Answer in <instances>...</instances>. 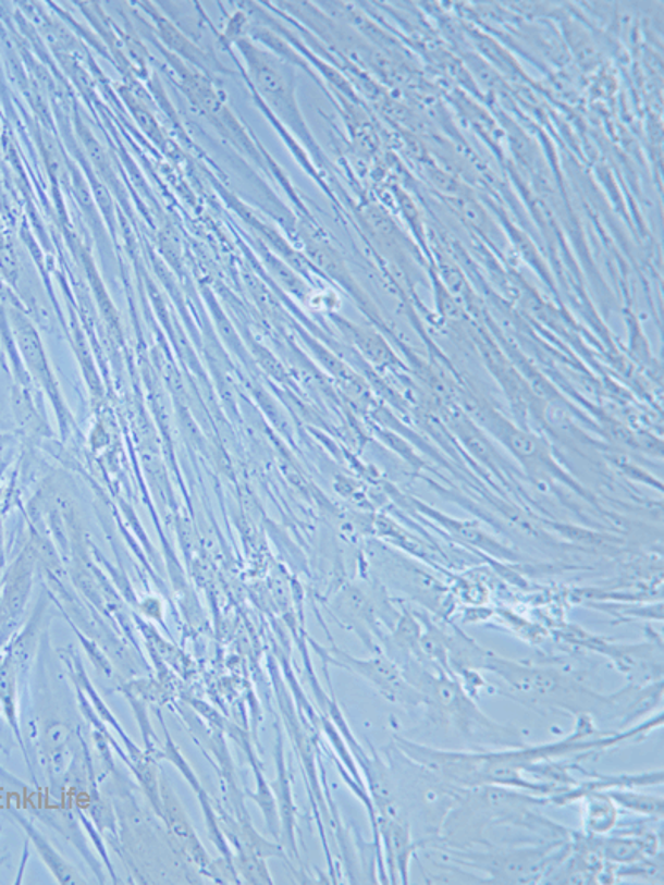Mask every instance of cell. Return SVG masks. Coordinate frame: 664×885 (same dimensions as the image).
I'll use <instances>...</instances> for the list:
<instances>
[{"mask_svg":"<svg viewBox=\"0 0 664 885\" xmlns=\"http://www.w3.org/2000/svg\"><path fill=\"white\" fill-rule=\"evenodd\" d=\"M613 798L618 799L626 808L635 809L640 812H651V814L660 815L663 811V801L661 799L644 798V796L637 795H613Z\"/></svg>","mask_w":664,"mask_h":885,"instance_id":"obj_4","label":"cell"},{"mask_svg":"<svg viewBox=\"0 0 664 885\" xmlns=\"http://www.w3.org/2000/svg\"><path fill=\"white\" fill-rule=\"evenodd\" d=\"M616 812L608 799H591L588 809V829L605 833L615 824Z\"/></svg>","mask_w":664,"mask_h":885,"instance_id":"obj_3","label":"cell"},{"mask_svg":"<svg viewBox=\"0 0 664 885\" xmlns=\"http://www.w3.org/2000/svg\"><path fill=\"white\" fill-rule=\"evenodd\" d=\"M493 672L504 676L515 690L520 691L521 695L533 698H545L555 693L562 686V678L549 669L539 668H524V666L514 665V663L492 662L489 665Z\"/></svg>","mask_w":664,"mask_h":885,"instance_id":"obj_2","label":"cell"},{"mask_svg":"<svg viewBox=\"0 0 664 885\" xmlns=\"http://www.w3.org/2000/svg\"><path fill=\"white\" fill-rule=\"evenodd\" d=\"M346 659V656H344ZM347 663L353 666L354 672L360 673L364 678H368L379 691L391 698V700L398 701V703H420V697L416 691L410 690L407 683L401 678L397 668L392 665L389 660L374 659L369 662H356L353 659H346Z\"/></svg>","mask_w":664,"mask_h":885,"instance_id":"obj_1","label":"cell"}]
</instances>
